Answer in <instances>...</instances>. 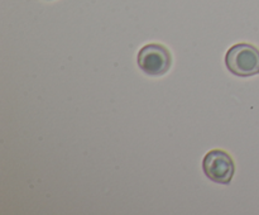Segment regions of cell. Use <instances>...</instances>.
Segmentation results:
<instances>
[{
  "mask_svg": "<svg viewBox=\"0 0 259 215\" xmlns=\"http://www.w3.org/2000/svg\"><path fill=\"white\" fill-rule=\"evenodd\" d=\"M228 70L239 77H250L259 73V50L249 43H238L229 48L225 56Z\"/></svg>",
  "mask_w": 259,
  "mask_h": 215,
  "instance_id": "cell-1",
  "label": "cell"
},
{
  "mask_svg": "<svg viewBox=\"0 0 259 215\" xmlns=\"http://www.w3.org/2000/svg\"><path fill=\"white\" fill-rule=\"evenodd\" d=\"M172 56L168 48L158 43H151L141 48L138 52V66L149 76H162L169 70Z\"/></svg>",
  "mask_w": 259,
  "mask_h": 215,
  "instance_id": "cell-2",
  "label": "cell"
},
{
  "mask_svg": "<svg viewBox=\"0 0 259 215\" xmlns=\"http://www.w3.org/2000/svg\"><path fill=\"white\" fill-rule=\"evenodd\" d=\"M202 169L206 177L217 184L228 185L235 174V163L229 153L222 149H212L202 161Z\"/></svg>",
  "mask_w": 259,
  "mask_h": 215,
  "instance_id": "cell-3",
  "label": "cell"
}]
</instances>
